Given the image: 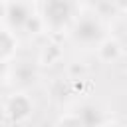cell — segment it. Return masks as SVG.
Listing matches in <instances>:
<instances>
[{"label": "cell", "instance_id": "1", "mask_svg": "<svg viewBox=\"0 0 127 127\" xmlns=\"http://www.w3.org/2000/svg\"><path fill=\"white\" fill-rule=\"evenodd\" d=\"M42 18L48 30L62 32L73 18V0H44Z\"/></svg>", "mask_w": 127, "mask_h": 127}, {"label": "cell", "instance_id": "2", "mask_svg": "<svg viewBox=\"0 0 127 127\" xmlns=\"http://www.w3.org/2000/svg\"><path fill=\"white\" fill-rule=\"evenodd\" d=\"M2 16H4V24L16 30L26 26V22L34 16V8L30 6L28 0H4Z\"/></svg>", "mask_w": 127, "mask_h": 127}, {"label": "cell", "instance_id": "3", "mask_svg": "<svg viewBox=\"0 0 127 127\" xmlns=\"http://www.w3.org/2000/svg\"><path fill=\"white\" fill-rule=\"evenodd\" d=\"M32 113V101L24 93H12L4 99V121L6 123H22Z\"/></svg>", "mask_w": 127, "mask_h": 127}, {"label": "cell", "instance_id": "4", "mask_svg": "<svg viewBox=\"0 0 127 127\" xmlns=\"http://www.w3.org/2000/svg\"><path fill=\"white\" fill-rule=\"evenodd\" d=\"M71 36H73V40H75L77 44L91 46V44H95V42H99V40H101L103 30H101V24H99L95 18L85 16V18L77 20V24H75V28H73V34H71Z\"/></svg>", "mask_w": 127, "mask_h": 127}, {"label": "cell", "instance_id": "5", "mask_svg": "<svg viewBox=\"0 0 127 127\" xmlns=\"http://www.w3.org/2000/svg\"><path fill=\"white\" fill-rule=\"evenodd\" d=\"M16 50H18V40L12 34V30L8 26H4V30L0 34V58H2V64H8L12 60V56L16 54Z\"/></svg>", "mask_w": 127, "mask_h": 127}, {"label": "cell", "instance_id": "6", "mask_svg": "<svg viewBox=\"0 0 127 127\" xmlns=\"http://www.w3.org/2000/svg\"><path fill=\"white\" fill-rule=\"evenodd\" d=\"M75 113L79 115L81 125H99V123H105V119L101 117L99 107L93 105V103H83V105H79Z\"/></svg>", "mask_w": 127, "mask_h": 127}, {"label": "cell", "instance_id": "7", "mask_svg": "<svg viewBox=\"0 0 127 127\" xmlns=\"http://www.w3.org/2000/svg\"><path fill=\"white\" fill-rule=\"evenodd\" d=\"M121 54H123V50L117 40H103L97 48V56L103 62H115L121 58Z\"/></svg>", "mask_w": 127, "mask_h": 127}, {"label": "cell", "instance_id": "8", "mask_svg": "<svg viewBox=\"0 0 127 127\" xmlns=\"http://www.w3.org/2000/svg\"><path fill=\"white\" fill-rule=\"evenodd\" d=\"M60 60H62V50H60L58 44H48V46L42 50V54H40V62H42L44 65H54V64H58Z\"/></svg>", "mask_w": 127, "mask_h": 127}, {"label": "cell", "instance_id": "9", "mask_svg": "<svg viewBox=\"0 0 127 127\" xmlns=\"http://www.w3.org/2000/svg\"><path fill=\"white\" fill-rule=\"evenodd\" d=\"M44 28H46L44 18H42V16H36V14H34V16L26 22V26H24V30H26L28 34H40Z\"/></svg>", "mask_w": 127, "mask_h": 127}, {"label": "cell", "instance_id": "10", "mask_svg": "<svg viewBox=\"0 0 127 127\" xmlns=\"http://www.w3.org/2000/svg\"><path fill=\"white\" fill-rule=\"evenodd\" d=\"M34 77V69L30 67V65H18L16 69H14V79H18V81H30Z\"/></svg>", "mask_w": 127, "mask_h": 127}, {"label": "cell", "instance_id": "11", "mask_svg": "<svg viewBox=\"0 0 127 127\" xmlns=\"http://www.w3.org/2000/svg\"><path fill=\"white\" fill-rule=\"evenodd\" d=\"M58 123H60V125H81V119H79V115L75 113V115H65V117H62Z\"/></svg>", "mask_w": 127, "mask_h": 127}, {"label": "cell", "instance_id": "12", "mask_svg": "<svg viewBox=\"0 0 127 127\" xmlns=\"http://www.w3.org/2000/svg\"><path fill=\"white\" fill-rule=\"evenodd\" d=\"M113 4L119 12H127V0H113Z\"/></svg>", "mask_w": 127, "mask_h": 127}, {"label": "cell", "instance_id": "13", "mask_svg": "<svg viewBox=\"0 0 127 127\" xmlns=\"http://www.w3.org/2000/svg\"><path fill=\"white\" fill-rule=\"evenodd\" d=\"M73 71H75V73H79V75H81V73H83V71H85V67H83V65H71V67H69V73H73Z\"/></svg>", "mask_w": 127, "mask_h": 127}]
</instances>
